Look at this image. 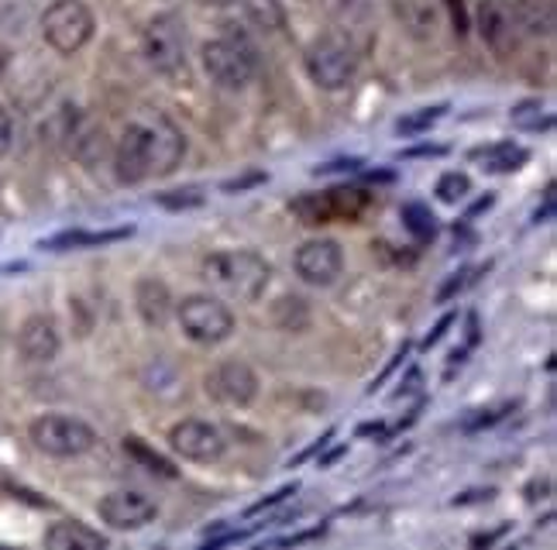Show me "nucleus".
<instances>
[{"label":"nucleus","mask_w":557,"mask_h":550,"mask_svg":"<svg viewBox=\"0 0 557 550\" xmlns=\"http://www.w3.org/2000/svg\"><path fill=\"white\" fill-rule=\"evenodd\" d=\"M451 324H455V316H444V321H441V324L434 327V334H431V337H426V341H423V348H431V345H437V341H441V337L447 334V327H451Z\"/></svg>","instance_id":"nucleus-35"},{"label":"nucleus","mask_w":557,"mask_h":550,"mask_svg":"<svg viewBox=\"0 0 557 550\" xmlns=\"http://www.w3.org/2000/svg\"><path fill=\"white\" fill-rule=\"evenodd\" d=\"M512 11L520 17V28H527L533 35L554 32V0H517Z\"/></svg>","instance_id":"nucleus-20"},{"label":"nucleus","mask_w":557,"mask_h":550,"mask_svg":"<svg viewBox=\"0 0 557 550\" xmlns=\"http://www.w3.org/2000/svg\"><path fill=\"white\" fill-rule=\"evenodd\" d=\"M393 14L399 21V28L417 41H431L437 35L441 25L437 0H393Z\"/></svg>","instance_id":"nucleus-17"},{"label":"nucleus","mask_w":557,"mask_h":550,"mask_svg":"<svg viewBox=\"0 0 557 550\" xmlns=\"http://www.w3.org/2000/svg\"><path fill=\"white\" fill-rule=\"evenodd\" d=\"M471 193V179L465 173H444L437 179V200L441 203H461Z\"/></svg>","instance_id":"nucleus-27"},{"label":"nucleus","mask_w":557,"mask_h":550,"mask_svg":"<svg viewBox=\"0 0 557 550\" xmlns=\"http://www.w3.org/2000/svg\"><path fill=\"white\" fill-rule=\"evenodd\" d=\"M447 11H451V21H455V32L465 35L468 32V14H465V0H444Z\"/></svg>","instance_id":"nucleus-33"},{"label":"nucleus","mask_w":557,"mask_h":550,"mask_svg":"<svg viewBox=\"0 0 557 550\" xmlns=\"http://www.w3.org/2000/svg\"><path fill=\"white\" fill-rule=\"evenodd\" d=\"M132 235V227H121V230H100V235H87V230H70V235H59L52 241H46L41 248L49 251H62V248H87V245H111V241H124Z\"/></svg>","instance_id":"nucleus-22"},{"label":"nucleus","mask_w":557,"mask_h":550,"mask_svg":"<svg viewBox=\"0 0 557 550\" xmlns=\"http://www.w3.org/2000/svg\"><path fill=\"white\" fill-rule=\"evenodd\" d=\"M468 275H471V268L458 272V275H455V279H451V283H447V286H444V289L437 292V300H441V303H447V300H451V296H455V292H461V289L468 286Z\"/></svg>","instance_id":"nucleus-32"},{"label":"nucleus","mask_w":557,"mask_h":550,"mask_svg":"<svg viewBox=\"0 0 557 550\" xmlns=\"http://www.w3.org/2000/svg\"><path fill=\"white\" fill-rule=\"evenodd\" d=\"M97 513L107 526H111V530H141V526L156 523L159 502L152 496L138 492V489H117V492L100 499Z\"/></svg>","instance_id":"nucleus-10"},{"label":"nucleus","mask_w":557,"mask_h":550,"mask_svg":"<svg viewBox=\"0 0 557 550\" xmlns=\"http://www.w3.org/2000/svg\"><path fill=\"white\" fill-rule=\"evenodd\" d=\"M272 316H275V324L283 330H304L310 324V310H307L304 300H299V296H283V300L275 303Z\"/></svg>","instance_id":"nucleus-24"},{"label":"nucleus","mask_w":557,"mask_h":550,"mask_svg":"<svg viewBox=\"0 0 557 550\" xmlns=\"http://www.w3.org/2000/svg\"><path fill=\"white\" fill-rule=\"evenodd\" d=\"M14 145V117L8 114V108L0 103V155H8Z\"/></svg>","instance_id":"nucleus-31"},{"label":"nucleus","mask_w":557,"mask_h":550,"mask_svg":"<svg viewBox=\"0 0 557 550\" xmlns=\"http://www.w3.org/2000/svg\"><path fill=\"white\" fill-rule=\"evenodd\" d=\"M444 103H434V108H420V111H413V114H406V117H399V124H396V132L403 135V138H413V135H423V132H431L434 124L444 117Z\"/></svg>","instance_id":"nucleus-25"},{"label":"nucleus","mask_w":557,"mask_h":550,"mask_svg":"<svg viewBox=\"0 0 557 550\" xmlns=\"http://www.w3.org/2000/svg\"><path fill=\"white\" fill-rule=\"evenodd\" d=\"M296 489H299V485H296V482H293V485H283V489H278V492H272L269 499H262V502H255V505H251V510H248V516H259V513L272 510V505H275V502H286L289 496H296Z\"/></svg>","instance_id":"nucleus-30"},{"label":"nucleus","mask_w":557,"mask_h":550,"mask_svg":"<svg viewBox=\"0 0 557 550\" xmlns=\"http://www.w3.org/2000/svg\"><path fill=\"white\" fill-rule=\"evenodd\" d=\"M159 207H169V210H183V207H200L203 203V193L200 189H176V193H162L156 197Z\"/></svg>","instance_id":"nucleus-29"},{"label":"nucleus","mask_w":557,"mask_h":550,"mask_svg":"<svg viewBox=\"0 0 557 550\" xmlns=\"http://www.w3.org/2000/svg\"><path fill=\"white\" fill-rule=\"evenodd\" d=\"M479 35L499 59L512 55L520 46V17L509 0H482L479 4Z\"/></svg>","instance_id":"nucleus-12"},{"label":"nucleus","mask_w":557,"mask_h":550,"mask_svg":"<svg viewBox=\"0 0 557 550\" xmlns=\"http://www.w3.org/2000/svg\"><path fill=\"white\" fill-rule=\"evenodd\" d=\"M245 11L251 14V21L265 32H278L286 25V14L278 8V0H245Z\"/></svg>","instance_id":"nucleus-26"},{"label":"nucleus","mask_w":557,"mask_h":550,"mask_svg":"<svg viewBox=\"0 0 557 550\" xmlns=\"http://www.w3.org/2000/svg\"><path fill=\"white\" fill-rule=\"evenodd\" d=\"M509 410H512V407H503V410H488V413L482 410L485 416H479V420H468V423H465V430H479V427H488V423H496V420H503V416H506Z\"/></svg>","instance_id":"nucleus-34"},{"label":"nucleus","mask_w":557,"mask_h":550,"mask_svg":"<svg viewBox=\"0 0 557 550\" xmlns=\"http://www.w3.org/2000/svg\"><path fill=\"white\" fill-rule=\"evenodd\" d=\"M471 162H479L485 173H517L530 162V152L523 145H512V141H496V145H485V148H475V152L468 155Z\"/></svg>","instance_id":"nucleus-19"},{"label":"nucleus","mask_w":557,"mask_h":550,"mask_svg":"<svg viewBox=\"0 0 557 550\" xmlns=\"http://www.w3.org/2000/svg\"><path fill=\"white\" fill-rule=\"evenodd\" d=\"M186 155V138L173 121L162 114H138L114 148V173L121 183L135 186L176 173Z\"/></svg>","instance_id":"nucleus-1"},{"label":"nucleus","mask_w":557,"mask_h":550,"mask_svg":"<svg viewBox=\"0 0 557 550\" xmlns=\"http://www.w3.org/2000/svg\"><path fill=\"white\" fill-rule=\"evenodd\" d=\"M46 547H52V550H103L107 537H100L97 530H90V526H83L76 520H62L46 530Z\"/></svg>","instance_id":"nucleus-18"},{"label":"nucleus","mask_w":557,"mask_h":550,"mask_svg":"<svg viewBox=\"0 0 557 550\" xmlns=\"http://www.w3.org/2000/svg\"><path fill=\"white\" fill-rule=\"evenodd\" d=\"M169 448H173L186 461L210 464V461H221L224 458L227 440L207 420H183V423H176L173 430H169Z\"/></svg>","instance_id":"nucleus-11"},{"label":"nucleus","mask_w":557,"mask_h":550,"mask_svg":"<svg viewBox=\"0 0 557 550\" xmlns=\"http://www.w3.org/2000/svg\"><path fill=\"white\" fill-rule=\"evenodd\" d=\"M28 437L35 448L49 458H79L97 443V434L90 423L66 416V413H46V416L32 420Z\"/></svg>","instance_id":"nucleus-4"},{"label":"nucleus","mask_w":557,"mask_h":550,"mask_svg":"<svg viewBox=\"0 0 557 550\" xmlns=\"http://www.w3.org/2000/svg\"><path fill=\"white\" fill-rule=\"evenodd\" d=\"M17 351L25 362H35V365H46L59 354V330H55V321L52 316H28L25 324L17 330Z\"/></svg>","instance_id":"nucleus-15"},{"label":"nucleus","mask_w":557,"mask_h":550,"mask_svg":"<svg viewBox=\"0 0 557 550\" xmlns=\"http://www.w3.org/2000/svg\"><path fill=\"white\" fill-rule=\"evenodd\" d=\"M207 392H213L227 407H251L259 396V375L245 362H224L207 375Z\"/></svg>","instance_id":"nucleus-14"},{"label":"nucleus","mask_w":557,"mask_h":550,"mask_svg":"<svg viewBox=\"0 0 557 550\" xmlns=\"http://www.w3.org/2000/svg\"><path fill=\"white\" fill-rule=\"evenodd\" d=\"M203 279L234 300H259L272 279V265L259 251H213L203 259Z\"/></svg>","instance_id":"nucleus-2"},{"label":"nucleus","mask_w":557,"mask_h":550,"mask_svg":"<svg viewBox=\"0 0 557 550\" xmlns=\"http://www.w3.org/2000/svg\"><path fill=\"white\" fill-rule=\"evenodd\" d=\"M369 210V197L361 189H331V193H304L289 203V214L307 224H334V221H358Z\"/></svg>","instance_id":"nucleus-9"},{"label":"nucleus","mask_w":557,"mask_h":550,"mask_svg":"<svg viewBox=\"0 0 557 550\" xmlns=\"http://www.w3.org/2000/svg\"><path fill=\"white\" fill-rule=\"evenodd\" d=\"M509 124L520 132H550L554 128V117L544 108L541 100H520L517 108L509 111Z\"/></svg>","instance_id":"nucleus-21"},{"label":"nucleus","mask_w":557,"mask_h":550,"mask_svg":"<svg viewBox=\"0 0 557 550\" xmlns=\"http://www.w3.org/2000/svg\"><path fill=\"white\" fill-rule=\"evenodd\" d=\"M141 55L162 76L186 73V28L176 14H159L141 32Z\"/></svg>","instance_id":"nucleus-6"},{"label":"nucleus","mask_w":557,"mask_h":550,"mask_svg":"<svg viewBox=\"0 0 557 550\" xmlns=\"http://www.w3.org/2000/svg\"><path fill=\"white\" fill-rule=\"evenodd\" d=\"M293 265H296V275L304 283L331 286V283H337L341 268H345V251H341V245L331 238H313L307 245H299Z\"/></svg>","instance_id":"nucleus-13"},{"label":"nucleus","mask_w":557,"mask_h":550,"mask_svg":"<svg viewBox=\"0 0 557 550\" xmlns=\"http://www.w3.org/2000/svg\"><path fill=\"white\" fill-rule=\"evenodd\" d=\"M403 227L410 230V235L426 245V241H434L437 235V217L431 214V207H423V203H406L403 207Z\"/></svg>","instance_id":"nucleus-23"},{"label":"nucleus","mask_w":557,"mask_h":550,"mask_svg":"<svg viewBox=\"0 0 557 550\" xmlns=\"http://www.w3.org/2000/svg\"><path fill=\"white\" fill-rule=\"evenodd\" d=\"M124 451H132V454H135L138 461H145L152 472H159V475H165V478H176V468H173V464H169L165 458H159L156 451H148L138 437H127V440H124Z\"/></svg>","instance_id":"nucleus-28"},{"label":"nucleus","mask_w":557,"mask_h":550,"mask_svg":"<svg viewBox=\"0 0 557 550\" xmlns=\"http://www.w3.org/2000/svg\"><path fill=\"white\" fill-rule=\"evenodd\" d=\"M358 55L355 46L341 35H324L307 49V76L320 90H345L355 79Z\"/></svg>","instance_id":"nucleus-8"},{"label":"nucleus","mask_w":557,"mask_h":550,"mask_svg":"<svg viewBox=\"0 0 557 550\" xmlns=\"http://www.w3.org/2000/svg\"><path fill=\"white\" fill-rule=\"evenodd\" d=\"M94 11L83 0H55V4L41 14V38L59 55H76L94 38Z\"/></svg>","instance_id":"nucleus-5"},{"label":"nucleus","mask_w":557,"mask_h":550,"mask_svg":"<svg viewBox=\"0 0 557 550\" xmlns=\"http://www.w3.org/2000/svg\"><path fill=\"white\" fill-rule=\"evenodd\" d=\"M207 76L224 90H245L248 83L259 73V55H255V46L245 35H221L203 46L200 52Z\"/></svg>","instance_id":"nucleus-3"},{"label":"nucleus","mask_w":557,"mask_h":550,"mask_svg":"<svg viewBox=\"0 0 557 550\" xmlns=\"http://www.w3.org/2000/svg\"><path fill=\"white\" fill-rule=\"evenodd\" d=\"M135 307L141 313V321L148 327H156V330H162L169 321H173V313H176L173 292H169V286L162 279H156V275H145V279H138V286H135Z\"/></svg>","instance_id":"nucleus-16"},{"label":"nucleus","mask_w":557,"mask_h":550,"mask_svg":"<svg viewBox=\"0 0 557 550\" xmlns=\"http://www.w3.org/2000/svg\"><path fill=\"white\" fill-rule=\"evenodd\" d=\"M176 316H180L183 334L197 345H221L234 334V313L218 296L193 292L176 307Z\"/></svg>","instance_id":"nucleus-7"}]
</instances>
